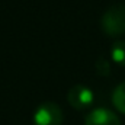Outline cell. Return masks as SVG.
I'll use <instances>...</instances> for the list:
<instances>
[{
  "label": "cell",
  "mask_w": 125,
  "mask_h": 125,
  "mask_svg": "<svg viewBox=\"0 0 125 125\" xmlns=\"http://www.w3.org/2000/svg\"><path fill=\"white\" fill-rule=\"evenodd\" d=\"M100 26L108 36H121L125 33V4L111 6L100 19Z\"/></svg>",
  "instance_id": "cell-1"
},
{
  "label": "cell",
  "mask_w": 125,
  "mask_h": 125,
  "mask_svg": "<svg viewBox=\"0 0 125 125\" xmlns=\"http://www.w3.org/2000/svg\"><path fill=\"white\" fill-rule=\"evenodd\" d=\"M33 125H61L62 111L54 102L41 103L33 112Z\"/></svg>",
  "instance_id": "cell-2"
},
{
  "label": "cell",
  "mask_w": 125,
  "mask_h": 125,
  "mask_svg": "<svg viewBox=\"0 0 125 125\" xmlns=\"http://www.w3.org/2000/svg\"><path fill=\"white\" fill-rule=\"evenodd\" d=\"M67 100H68L70 106H73L74 109L83 111V109H87L92 106L94 100V94L90 87H87L84 84H76L68 90Z\"/></svg>",
  "instance_id": "cell-3"
},
{
  "label": "cell",
  "mask_w": 125,
  "mask_h": 125,
  "mask_svg": "<svg viewBox=\"0 0 125 125\" xmlns=\"http://www.w3.org/2000/svg\"><path fill=\"white\" fill-rule=\"evenodd\" d=\"M84 125H121L118 115L108 108H96L84 119Z\"/></svg>",
  "instance_id": "cell-4"
},
{
  "label": "cell",
  "mask_w": 125,
  "mask_h": 125,
  "mask_svg": "<svg viewBox=\"0 0 125 125\" xmlns=\"http://www.w3.org/2000/svg\"><path fill=\"white\" fill-rule=\"evenodd\" d=\"M112 103L115 109L125 115V82L119 83L112 92Z\"/></svg>",
  "instance_id": "cell-5"
},
{
  "label": "cell",
  "mask_w": 125,
  "mask_h": 125,
  "mask_svg": "<svg viewBox=\"0 0 125 125\" xmlns=\"http://www.w3.org/2000/svg\"><path fill=\"white\" fill-rule=\"evenodd\" d=\"M112 61L121 67H125V41H116L111 47Z\"/></svg>",
  "instance_id": "cell-6"
}]
</instances>
